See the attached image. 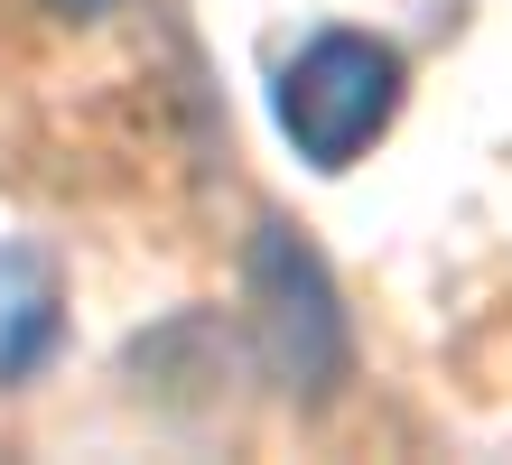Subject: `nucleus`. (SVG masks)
Instances as JSON below:
<instances>
[{
	"instance_id": "obj_3",
	"label": "nucleus",
	"mask_w": 512,
	"mask_h": 465,
	"mask_svg": "<svg viewBox=\"0 0 512 465\" xmlns=\"http://www.w3.org/2000/svg\"><path fill=\"white\" fill-rule=\"evenodd\" d=\"M56 345H66V279L47 252L0 242V391L28 382Z\"/></svg>"
},
{
	"instance_id": "obj_2",
	"label": "nucleus",
	"mask_w": 512,
	"mask_h": 465,
	"mask_svg": "<svg viewBox=\"0 0 512 465\" xmlns=\"http://www.w3.org/2000/svg\"><path fill=\"white\" fill-rule=\"evenodd\" d=\"M401 112V47L364 38V28H326L280 66V131L308 168H354Z\"/></svg>"
},
{
	"instance_id": "obj_4",
	"label": "nucleus",
	"mask_w": 512,
	"mask_h": 465,
	"mask_svg": "<svg viewBox=\"0 0 512 465\" xmlns=\"http://www.w3.org/2000/svg\"><path fill=\"white\" fill-rule=\"evenodd\" d=\"M47 19H66V28H84V19H103V10H122V0H38Z\"/></svg>"
},
{
	"instance_id": "obj_1",
	"label": "nucleus",
	"mask_w": 512,
	"mask_h": 465,
	"mask_svg": "<svg viewBox=\"0 0 512 465\" xmlns=\"http://www.w3.org/2000/svg\"><path fill=\"white\" fill-rule=\"evenodd\" d=\"M243 298H252V335H261L270 382L289 400H308V410H326L354 382V326H345V298L326 279V261L289 224H261L252 261H243Z\"/></svg>"
}]
</instances>
